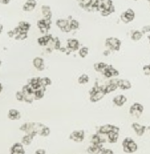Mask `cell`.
<instances>
[{
  "instance_id": "cell-1",
  "label": "cell",
  "mask_w": 150,
  "mask_h": 154,
  "mask_svg": "<svg viewBox=\"0 0 150 154\" xmlns=\"http://www.w3.org/2000/svg\"><path fill=\"white\" fill-rule=\"evenodd\" d=\"M89 95H90V101L92 102H97L100 101L106 95L104 92V87L95 86L89 91Z\"/></svg>"
},
{
  "instance_id": "cell-2",
  "label": "cell",
  "mask_w": 150,
  "mask_h": 154,
  "mask_svg": "<svg viewBox=\"0 0 150 154\" xmlns=\"http://www.w3.org/2000/svg\"><path fill=\"white\" fill-rule=\"evenodd\" d=\"M105 46L108 50L112 51H119L120 50L121 41L117 38L110 37L107 38L105 41Z\"/></svg>"
},
{
  "instance_id": "cell-3",
  "label": "cell",
  "mask_w": 150,
  "mask_h": 154,
  "mask_svg": "<svg viewBox=\"0 0 150 154\" xmlns=\"http://www.w3.org/2000/svg\"><path fill=\"white\" fill-rule=\"evenodd\" d=\"M123 147L124 152L128 153L135 152L137 150V145L131 138H125L123 141Z\"/></svg>"
},
{
  "instance_id": "cell-4",
  "label": "cell",
  "mask_w": 150,
  "mask_h": 154,
  "mask_svg": "<svg viewBox=\"0 0 150 154\" xmlns=\"http://www.w3.org/2000/svg\"><path fill=\"white\" fill-rule=\"evenodd\" d=\"M37 26L42 34H47L51 26V19H41L38 21Z\"/></svg>"
},
{
  "instance_id": "cell-5",
  "label": "cell",
  "mask_w": 150,
  "mask_h": 154,
  "mask_svg": "<svg viewBox=\"0 0 150 154\" xmlns=\"http://www.w3.org/2000/svg\"><path fill=\"white\" fill-rule=\"evenodd\" d=\"M143 110H144V108H143V106L141 104H140L138 102H135L130 107L129 113L133 117L139 118L141 116V114H142Z\"/></svg>"
},
{
  "instance_id": "cell-6",
  "label": "cell",
  "mask_w": 150,
  "mask_h": 154,
  "mask_svg": "<svg viewBox=\"0 0 150 154\" xmlns=\"http://www.w3.org/2000/svg\"><path fill=\"white\" fill-rule=\"evenodd\" d=\"M134 17H135V14H134V11L131 8H129L128 10L123 12L120 16L121 20L125 24H129L131 22L132 20H134Z\"/></svg>"
},
{
  "instance_id": "cell-7",
  "label": "cell",
  "mask_w": 150,
  "mask_h": 154,
  "mask_svg": "<svg viewBox=\"0 0 150 154\" xmlns=\"http://www.w3.org/2000/svg\"><path fill=\"white\" fill-rule=\"evenodd\" d=\"M85 137V132L83 130L74 131L73 132L70 134V139L75 142H82Z\"/></svg>"
},
{
  "instance_id": "cell-8",
  "label": "cell",
  "mask_w": 150,
  "mask_h": 154,
  "mask_svg": "<svg viewBox=\"0 0 150 154\" xmlns=\"http://www.w3.org/2000/svg\"><path fill=\"white\" fill-rule=\"evenodd\" d=\"M102 74L104 75L105 77L107 78H110L112 77H117L119 76V71L116 69L112 67V65H107V67L104 69V71H103Z\"/></svg>"
},
{
  "instance_id": "cell-9",
  "label": "cell",
  "mask_w": 150,
  "mask_h": 154,
  "mask_svg": "<svg viewBox=\"0 0 150 154\" xmlns=\"http://www.w3.org/2000/svg\"><path fill=\"white\" fill-rule=\"evenodd\" d=\"M68 48L71 51H76L80 48V42L76 38H71L68 40L67 42Z\"/></svg>"
},
{
  "instance_id": "cell-10",
  "label": "cell",
  "mask_w": 150,
  "mask_h": 154,
  "mask_svg": "<svg viewBox=\"0 0 150 154\" xmlns=\"http://www.w3.org/2000/svg\"><path fill=\"white\" fill-rule=\"evenodd\" d=\"M131 127H132V128L134 130L135 133H136L138 136H142L143 134H144L146 128L145 126L139 124L137 122H133L132 125H131Z\"/></svg>"
},
{
  "instance_id": "cell-11",
  "label": "cell",
  "mask_w": 150,
  "mask_h": 154,
  "mask_svg": "<svg viewBox=\"0 0 150 154\" xmlns=\"http://www.w3.org/2000/svg\"><path fill=\"white\" fill-rule=\"evenodd\" d=\"M11 154H25L23 144L20 143L14 144L11 148Z\"/></svg>"
},
{
  "instance_id": "cell-12",
  "label": "cell",
  "mask_w": 150,
  "mask_h": 154,
  "mask_svg": "<svg viewBox=\"0 0 150 154\" xmlns=\"http://www.w3.org/2000/svg\"><path fill=\"white\" fill-rule=\"evenodd\" d=\"M53 41L54 39H53L51 35H45V36L40 37L38 39V43L40 46L44 47V46L48 45L50 42H53Z\"/></svg>"
},
{
  "instance_id": "cell-13",
  "label": "cell",
  "mask_w": 150,
  "mask_h": 154,
  "mask_svg": "<svg viewBox=\"0 0 150 154\" xmlns=\"http://www.w3.org/2000/svg\"><path fill=\"white\" fill-rule=\"evenodd\" d=\"M127 102V98L123 95H118L112 99V102L117 107H122Z\"/></svg>"
},
{
  "instance_id": "cell-14",
  "label": "cell",
  "mask_w": 150,
  "mask_h": 154,
  "mask_svg": "<svg viewBox=\"0 0 150 154\" xmlns=\"http://www.w3.org/2000/svg\"><path fill=\"white\" fill-rule=\"evenodd\" d=\"M32 63H33L35 68L38 69V71H43L44 69V59L42 57H39V56L35 57L33 59Z\"/></svg>"
},
{
  "instance_id": "cell-15",
  "label": "cell",
  "mask_w": 150,
  "mask_h": 154,
  "mask_svg": "<svg viewBox=\"0 0 150 154\" xmlns=\"http://www.w3.org/2000/svg\"><path fill=\"white\" fill-rule=\"evenodd\" d=\"M102 144H92V146H89L87 149V152L89 154H99L102 150Z\"/></svg>"
},
{
  "instance_id": "cell-16",
  "label": "cell",
  "mask_w": 150,
  "mask_h": 154,
  "mask_svg": "<svg viewBox=\"0 0 150 154\" xmlns=\"http://www.w3.org/2000/svg\"><path fill=\"white\" fill-rule=\"evenodd\" d=\"M36 4L37 2L35 0H27L23 7V9L25 11H32L35 8Z\"/></svg>"
},
{
  "instance_id": "cell-17",
  "label": "cell",
  "mask_w": 150,
  "mask_h": 154,
  "mask_svg": "<svg viewBox=\"0 0 150 154\" xmlns=\"http://www.w3.org/2000/svg\"><path fill=\"white\" fill-rule=\"evenodd\" d=\"M117 86H118V88H120L123 90H127L131 88V83L128 80H119Z\"/></svg>"
},
{
  "instance_id": "cell-18",
  "label": "cell",
  "mask_w": 150,
  "mask_h": 154,
  "mask_svg": "<svg viewBox=\"0 0 150 154\" xmlns=\"http://www.w3.org/2000/svg\"><path fill=\"white\" fill-rule=\"evenodd\" d=\"M34 91L37 90L42 87V83H41V77H33L30 80L29 83Z\"/></svg>"
},
{
  "instance_id": "cell-19",
  "label": "cell",
  "mask_w": 150,
  "mask_h": 154,
  "mask_svg": "<svg viewBox=\"0 0 150 154\" xmlns=\"http://www.w3.org/2000/svg\"><path fill=\"white\" fill-rule=\"evenodd\" d=\"M115 126L110 124H107L104 125L102 126H101L98 129V133L101 134H107L109 133L112 132L113 130V128H114Z\"/></svg>"
},
{
  "instance_id": "cell-20",
  "label": "cell",
  "mask_w": 150,
  "mask_h": 154,
  "mask_svg": "<svg viewBox=\"0 0 150 154\" xmlns=\"http://www.w3.org/2000/svg\"><path fill=\"white\" fill-rule=\"evenodd\" d=\"M8 117L11 120H19L20 118V111H18L16 109H11L8 111Z\"/></svg>"
},
{
  "instance_id": "cell-21",
  "label": "cell",
  "mask_w": 150,
  "mask_h": 154,
  "mask_svg": "<svg viewBox=\"0 0 150 154\" xmlns=\"http://www.w3.org/2000/svg\"><path fill=\"white\" fill-rule=\"evenodd\" d=\"M42 12L44 19H51L52 12L50 8L48 5H43L42 7Z\"/></svg>"
},
{
  "instance_id": "cell-22",
  "label": "cell",
  "mask_w": 150,
  "mask_h": 154,
  "mask_svg": "<svg viewBox=\"0 0 150 154\" xmlns=\"http://www.w3.org/2000/svg\"><path fill=\"white\" fill-rule=\"evenodd\" d=\"M107 137H108V141L110 143H116L118 141L119 138V132H114V131H112L110 132L107 134Z\"/></svg>"
},
{
  "instance_id": "cell-23",
  "label": "cell",
  "mask_w": 150,
  "mask_h": 154,
  "mask_svg": "<svg viewBox=\"0 0 150 154\" xmlns=\"http://www.w3.org/2000/svg\"><path fill=\"white\" fill-rule=\"evenodd\" d=\"M107 64L103 62H100V63H97L94 65V69L97 72H103L104 71V69L107 67Z\"/></svg>"
},
{
  "instance_id": "cell-24",
  "label": "cell",
  "mask_w": 150,
  "mask_h": 154,
  "mask_svg": "<svg viewBox=\"0 0 150 154\" xmlns=\"http://www.w3.org/2000/svg\"><path fill=\"white\" fill-rule=\"evenodd\" d=\"M70 24V21L68 20H66V19H58L56 22V26L60 29L61 30H62L66 26H68V24Z\"/></svg>"
},
{
  "instance_id": "cell-25",
  "label": "cell",
  "mask_w": 150,
  "mask_h": 154,
  "mask_svg": "<svg viewBox=\"0 0 150 154\" xmlns=\"http://www.w3.org/2000/svg\"><path fill=\"white\" fill-rule=\"evenodd\" d=\"M17 26L20 28V30H21L22 32H28V31L29 30L30 27H31V25H30V24H29L28 22L20 21V23L18 24Z\"/></svg>"
},
{
  "instance_id": "cell-26",
  "label": "cell",
  "mask_w": 150,
  "mask_h": 154,
  "mask_svg": "<svg viewBox=\"0 0 150 154\" xmlns=\"http://www.w3.org/2000/svg\"><path fill=\"white\" fill-rule=\"evenodd\" d=\"M44 91H45V88L44 87H41L40 89H37L34 92V96H35V99L38 100V99H42L44 95Z\"/></svg>"
},
{
  "instance_id": "cell-27",
  "label": "cell",
  "mask_w": 150,
  "mask_h": 154,
  "mask_svg": "<svg viewBox=\"0 0 150 154\" xmlns=\"http://www.w3.org/2000/svg\"><path fill=\"white\" fill-rule=\"evenodd\" d=\"M34 137L35 136H33L32 134H26L22 138V144H24V145H29L32 142Z\"/></svg>"
},
{
  "instance_id": "cell-28",
  "label": "cell",
  "mask_w": 150,
  "mask_h": 154,
  "mask_svg": "<svg viewBox=\"0 0 150 154\" xmlns=\"http://www.w3.org/2000/svg\"><path fill=\"white\" fill-rule=\"evenodd\" d=\"M117 88H118L117 84L110 83V84H108V85L104 87V92L106 93V95H107L108 93H111L112 92H114L115 90H117Z\"/></svg>"
},
{
  "instance_id": "cell-29",
  "label": "cell",
  "mask_w": 150,
  "mask_h": 154,
  "mask_svg": "<svg viewBox=\"0 0 150 154\" xmlns=\"http://www.w3.org/2000/svg\"><path fill=\"white\" fill-rule=\"evenodd\" d=\"M104 139L103 140L98 134H94V135H92V137L91 142L92 143V144H101L103 142H104Z\"/></svg>"
},
{
  "instance_id": "cell-30",
  "label": "cell",
  "mask_w": 150,
  "mask_h": 154,
  "mask_svg": "<svg viewBox=\"0 0 150 154\" xmlns=\"http://www.w3.org/2000/svg\"><path fill=\"white\" fill-rule=\"evenodd\" d=\"M143 36V32L141 31L136 30L131 35V39L133 41H134V42H137V41H140L142 38Z\"/></svg>"
},
{
  "instance_id": "cell-31",
  "label": "cell",
  "mask_w": 150,
  "mask_h": 154,
  "mask_svg": "<svg viewBox=\"0 0 150 154\" xmlns=\"http://www.w3.org/2000/svg\"><path fill=\"white\" fill-rule=\"evenodd\" d=\"M89 81V77L86 74H83L78 78V83L80 84H86Z\"/></svg>"
},
{
  "instance_id": "cell-32",
  "label": "cell",
  "mask_w": 150,
  "mask_h": 154,
  "mask_svg": "<svg viewBox=\"0 0 150 154\" xmlns=\"http://www.w3.org/2000/svg\"><path fill=\"white\" fill-rule=\"evenodd\" d=\"M79 56L82 58H85L89 53V48L86 47H83L79 50Z\"/></svg>"
},
{
  "instance_id": "cell-33",
  "label": "cell",
  "mask_w": 150,
  "mask_h": 154,
  "mask_svg": "<svg viewBox=\"0 0 150 154\" xmlns=\"http://www.w3.org/2000/svg\"><path fill=\"white\" fill-rule=\"evenodd\" d=\"M41 83H42V87L46 88V87L50 85L51 84V80L50 79L49 77H44L41 78Z\"/></svg>"
},
{
  "instance_id": "cell-34",
  "label": "cell",
  "mask_w": 150,
  "mask_h": 154,
  "mask_svg": "<svg viewBox=\"0 0 150 154\" xmlns=\"http://www.w3.org/2000/svg\"><path fill=\"white\" fill-rule=\"evenodd\" d=\"M70 26H71L72 30H76L79 28L80 23L77 21V20L73 19V20H71V21H70Z\"/></svg>"
},
{
  "instance_id": "cell-35",
  "label": "cell",
  "mask_w": 150,
  "mask_h": 154,
  "mask_svg": "<svg viewBox=\"0 0 150 154\" xmlns=\"http://www.w3.org/2000/svg\"><path fill=\"white\" fill-rule=\"evenodd\" d=\"M50 133V128H48V126H45L43 128V129L42 130V132H40L39 135L43 136V137H47L49 135Z\"/></svg>"
},
{
  "instance_id": "cell-36",
  "label": "cell",
  "mask_w": 150,
  "mask_h": 154,
  "mask_svg": "<svg viewBox=\"0 0 150 154\" xmlns=\"http://www.w3.org/2000/svg\"><path fill=\"white\" fill-rule=\"evenodd\" d=\"M27 36V32H20V34H18L17 36H16L14 38H15L17 40H24L26 39Z\"/></svg>"
},
{
  "instance_id": "cell-37",
  "label": "cell",
  "mask_w": 150,
  "mask_h": 154,
  "mask_svg": "<svg viewBox=\"0 0 150 154\" xmlns=\"http://www.w3.org/2000/svg\"><path fill=\"white\" fill-rule=\"evenodd\" d=\"M16 98H17V99L18 101H20V102L24 101L23 93L22 91H21V92H20V91H18V92H17Z\"/></svg>"
},
{
  "instance_id": "cell-38",
  "label": "cell",
  "mask_w": 150,
  "mask_h": 154,
  "mask_svg": "<svg viewBox=\"0 0 150 154\" xmlns=\"http://www.w3.org/2000/svg\"><path fill=\"white\" fill-rule=\"evenodd\" d=\"M61 48V43L60 41L58 38H56L55 41H54V49L59 50Z\"/></svg>"
},
{
  "instance_id": "cell-39",
  "label": "cell",
  "mask_w": 150,
  "mask_h": 154,
  "mask_svg": "<svg viewBox=\"0 0 150 154\" xmlns=\"http://www.w3.org/2000/svg\"><path fill=\"white\" fill-rule=\"evenodd\" d=\"M143 72L147 76H150V66L149 65H146L145 66H143Z\"/></svg>"
},
{
  "instance_id": "cell-40",
  "label": "cell",
  "mask_w": 150,
  "mask_h": 154,
  "mask_svg": "<svg viewBox=\"0 0 150 154\" xmlns=\"http://www.w3.org/2000/svg\"><path fill=\"white\" fill-rule=\"evenodd\" d=\"M141 32H143V34H146L148 33V32H150V26L149 25H146V26H144L142 28V30Z\"/></svg>"
},
{
  "instance_id": "cell-41",
  "label": "cell",
  "mask_w": 150,
  "mask_h": 154,
  "mask_svg": "<svg viewBox=\"0 0 150 154\" xmlns=\"http://www.w3.org/2000/svg\"><path fill=\"white\" fill-rule=\"evenodd\" d=\"M101 154H113V151L110 149H107V148H104L101 150Z\"/></svg>"
},
{
  "instance_id": "cell-42",
  "label": "cell",
  "mask_w": 150,
  "mask_h": 154,
  "mask_svg": "<svg viewBox=\"0 0 150 154\" xmlns=\"http://www.w3.org/2000/svg\"><path fill=\"white\" fill-rule=\"evenodd\" d=\"M46 152L45 150H43V149H38L35 151V154H45Z\"/></svg>"
},
{
  "instance_id": "cell-43",
  "label": "cell",
  "mask_w": 150,
  "mask_h": 154,
  "mask_svg": "<svg viewBox=\"0 0 150 154\" xmlns=\"http://www.w3.org/2000/svg\"><path fill=\"white\" fill-rule=\"evenodd\" d=\"M0 2H2V4H5V5H7L9 3V2H10V0H0Z\"/></svg>"
},
{
  "instance_id": "cell-44",
  "label": "cell",
  "mask_w": 150,
  "mask_h": 154,
  "mask_svg": "<svg viewBox=\"0 0 150 154\" xmlns=\"http://www.w3.org/2000/svg\"><path fill=\"white\" fill-rule=\"evenodd\" d=\"M1 64H2V62L0 61V65H1Z\"/></svg>"
},
{
  "instance_id": "cell-45",
  "label": "cell",
  "mask_w": 150,
  "mask_h": 154,
  "mask_svg": "<svg viewBox=\"0 0 150 154\" xmlns=\"http://www.w3.org/2000/svg\"><path fill=\"white\" fill-rule=\"evenodd\" d=\"M149 43H150V36H149Z\"/></svg>"
},
{
  "instance_id": "cell-46",
  "label": "cell",
  "mask_w": 150,
  "mask_h": 154,
  "mask_svg": "<svg viewBox=\"0 0 150 154\" xmlns=\"http://www.w3.org/2000/svg\"><path fill=\"white\" fill-rule=\"evenodd\" d=\"M147 1H148V2H150V0H147Z\"/></svg>"
},
{
  "instance_id": "cell-47",
  "label": "cell",
  "mask_w": 150,
  "mask_h": 154,
  "mask_svg": "<svg viewBox=\"0 0 150 154\" xmlns=\"http://www.w3.org/2000/svg\"><path fill=\"white\" fill-rule=\"evenodd\" d=\"M149 66H150V64H149Z\"/></svg>"
}]
</instances>
